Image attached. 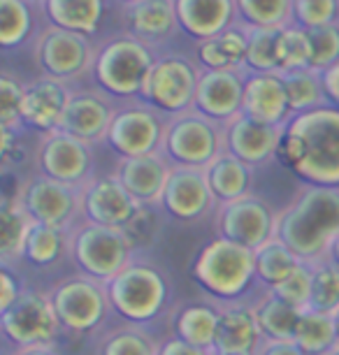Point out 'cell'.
<instances>
[{
	"label": "cell",
	"mask_w": 339,
	"mask_h": 355,
	"mask_svg": "<svg viewBox=\"0 0 339 355\" xmlns=\"http://www.w3.org/2000/svg\"><path fill=\"white\" fill-rule=\"evenodd\" d=\"M279 160L304 184L339 189V107L295 114L284 128Z\"/></svg>",
	"instance_id": "6da1fadb"
},
{
	"label": "cell",
	"mask_w": 339,
	"mask_h": 355,
	"mask_svg": "<svg viewBox=\"0 0 339 355\" xmlns=\"http://www.w3.org/2000/svg\"><path fill=\"white\" fill-rule=\"evenodd\" d=\"M339 234V189L309 186L277 211V237L302 263L314 265L328 258Z\"/></svg>",
	"instance_id": "7a4b0ae2"
},
{
	"label": "cell",
	"mask_w": 339,
	"mask_h": 355,
	"mask_svg": "<svg viewBox=\"0 0 339 355\" xmlns=\"http://www.w3.org/2000/svg\"><path fill=\"white\" fill-rule=\"evenodd\" d=\"M191 274L195 284L216 300V304L242 302L247 300L249 288L258 284L256 251L230 239L214 237L198 251Z\"/></svg>",
	"instance_id": "3957f363"
},
{
	"label": "cell",
	"mask_w": 339,
	"mask_h": 355,
	"mask_svg": "<svg viewBox=\"0 0 339 355\" xmlns=\"http://www.w3.org/2000/svg\"><path fill=\"white\" fill-rule=\"evenodd\" d=\"M107 295L119 318L144 327L168 311L172 286L161 267L135 258L107 281Z\"/></svg>",
	"instance_id": "277c9868"
},
{
	"label": "cell",
	"mask_w": 339,
	"mask_h": 355,
	"mask_svg": "<svg viewBox=\"0 0 339 355\" xmlns=\"http://www.w3.org/2000/svg\"><path fill=\"white\" fill-rule=\"evenodd\" d=\"M154 63L156 58L151 44L142 42L130 33H123L98 46L91 75L98 89L107 93L110 98L139 100L144 79L154 68Z\"/></svg>",
	"instance_id": "5b68a950"
},
{
	"label": "cell",
	"mask_w": 339,
	"mask_h": 355,
	"mask_svg": "<svg viewBox=\"0 0 339 355\" xmlns=\"http://www.w3.org/2000/svg\"><path fill=\"white\" fill-rule=\"evenodd\" d=\"M70 260L77 272L107 284L135 260V237L123 227L79 220L70 230Z\"/></svg>",
	"instance_id": "8992f818"
},
{
	"label": "cell",
	"mask_w": 339,
	"mask_h": 355,
	"mask_svg": "<svg viewBox=\"0 0 339 355\" xmlns=\"http://www.w3.org/2000/svg\"><path fill=\"white\" fill-rule=\"evenodd\" d=\"M56 316L61 320L63 332L68 334H93L107 323L112 302L107 295V284L91 279L77 272L61 279L49 291Z\"/></svg>",
	"instance_id": "52a82bcc"
},
{
	"label": "cell",
	"mask_w": 339,
	"mask_h": 355,
	"mask_svg": "<svg viewBox=\"0 0 339 355\" xmlns=\"http://www.w3.org/2000/svg\"><path fill=\"white\" fill-rule=\"evenodd\" d=\"M225 151L223 123L205 116L198 110L168 119L163 153L172 165L207 167L218 153Z\"/></svg>",
	"instance_id": "ba28073f"
},
{
	"label": "cell",
	"mask_w": 339,
	"mask_h": 355,
	"mask_svg": "<svg viewBox=\"0 0 339 355\" xmlns=\"http://www.w3.org/2000/svg\"><path fill=\"white\" fill-rule=\"evenodd\" d=\"M0 332L15 348L26 346H56L63 325L56 316L49 293L26 288L21 297L0 313Z\"/></svg>",
	"instance_id": "9c48e42d"
},
{
	"label": "cell",
	"mask_w": 339,
	"mask_h": 355,
	"mask_svg": "<svg viewBox=\"0 0 339 355\" xmlns=\"http://www.w3.org/2000/svg\"><path fill=\"white\" fill-rule=\"evenodd\" d=\"M202 68L184 56L156 58L154 68L144 79L139 100L151 105L165 116H177L195 107V93Z\"/></svg>",
	"instance_id": "30bf717a"
},
{
	"label": "cell",
	"mask_w": 339,
	"mask_h": 355,
	"mask_svg": "<svg viewBox=\"0 0 339 355\" xmlns=\"http://www.w3.org/2000/svg\"><path fill=\"white\" fill-rule=\"evenodd\" d=\"M165 130H168V116L142 100H135L130 105L116 107L105 144L119 158L163 153Z\"/></svg>",
	"instance_id": "8fae6325"
},
{
	"label": "cell",
	"mask_w": 339,
	"mask_h": 355,
	"mask_svg": "<svg viewBox=\"0 0 339 355\" xmlns=\"http://www.w3.org/2000/svg\"><path fill=\"white\" fill-rule=\"evenodd\" d=\"M33 56L37 68L42 70V77L58 79L63 84L86 77L93 72V63H96V49L91 46L89 35L51 24L37 33Z\"/></svg>",
	"instance_id": "7c38bea8"
},
{
	"label": "cell",
	"mask_w": 339,
	"mask_h": 355,
	"mask_svg": "<svg viewBox=\"0 0 339 355\" xmlns=\"http://www.w3.org/2000/svg\"><path fill=\"white\" fill-rule=\"evenodd\" d=\"M216 237L230 239L258 251L277 237V211L258 196H247L221 202L211 216Z\"/></svg>",
	"instance_id": "4fadbf2b"
},
{
	"label": "cell",
	"mask_w": 339,
	"mask_h": 355,
	"mask_svg": "<svg viewBox=\"0 0 339 355\" xmlns=\"http://www.w3.org/2000/svg\"><path fill=\"white\" fill-rule=\"evenodd\" d=\"M24 209L31 214L35 223L72 230L82 216H79V186H70L44 174H31L17 189L15 196Z\"/></svg>",
	"instance_id": "5bb4252c"
},
{
	"label": "cell",
	"mask_w": 339,
	"mask_h": 355,
	"mask_svg": "<svg viewBox=\"0 0 339 355\" xmlns=\"http://www.w3.org/2000/svg\"><path fill=\"white\" fill-rule=\"evenodd\" d=\"M144 207L125 191L114 174H96L91 182L79 186V216L86 223L128 227L135 223Z\"/></svg>",
	"instance_id": "9a60e30c"
},
{
	"label": "cell",
	"mask_w": 339,
	"mask_h": 355,
	"mask_svg": "<svg viewBox=\"0 0 339 355\" xmlns=\"http://www.w3.org/2000/svg\"><path fill=\"white\" fill-rule=\"evenodd\" d=\"M35 167L40 174L70 186H84L93 174V144L65 130L40 135L35 146Z\"/></svg>",
	"instance_id": "2e32d148"
},
{
	"label": "cell",
	"mask_w": 339,
	"mask_h": 355,
	"mask_svg": "<svg viewBox=\"0 0 339 355\" xmlns=\"http://www.w3.org/2000/svg\"><path fill=\"white\" fill-rule=\"evenodd\" d=\"M216 198L209 189L205 167L172 165L161 209L179 223H198V220L214 216Z\"/></svg>",
	"instance_id": "e0dca14e"
},
{
	"label": "cell",
	"mask_w": 339,
	"mask_h": 355,
	"mask_svg": "<svg viewBox=\"0 0 339 355\" xmlns=\"http://www.w3.org/2000/svg\"><path fill=\"white\" fill-rule=\"evenodd\" d=\"M244 86H247V72L242 68L202 70L193 110L225 125L242 114Z\"/></svg>",
	"instance_id": "ac0fdd59"
},
{
	"label": "cell",
	"mask_w": 339,
	"mask_h": 355,
	"mask_svg": "<svg viewBox=\"0 0 339 355\" xmlns=\"http://www.w3.org/2000/svg\"><path fill=\"white\" fill-rule=\"evenodd\" d=\"M284 128L286 125H268L261 121L239 114L223 125L225 132V151L237 156L249 167H265L272 160L279 158L284 142Z\"/></svg>",
	"instance_id": "d6986e66"
},
{
	"label": "cell",
	"mask_w": 339,
	"mask_h": 355,
	"mask_svg": "<svg viewBox=\"0 0 339 355\" xmlns=\"http://www.w3.org/2000/svg\"><path fill=\"white\" fill-rule=\"evenodd\" d=\"M116 105L112 103L107 93L98 91H72V96L65 107L61 128L70 135L89 144L107 142V132L114 119Z\"/></svg>",
	"instance_id": "ffe728a7"
},
{
	"label": "cell",
	"mask_w": 339,
	"mask_h": 355,
	"mask_svg": "<svg viewBox=\"0 0 339 355\" xmlns=\"http://www.w3.org/2000/svg\"><path fill=\"white\" fill-rule=\"evenodd\" d=\"M218 330L211 355H258L263 346V332L258 327L251 300L218 304Z\"/></svg>",
	"instance_id": "44dd1931"
},
{
	"label": "cell",
	"mask_w": 339,
	"mask_h": 355,
	"mask_svg": "<svg viewBox=\"0 0 339 355\" xmlns=\"http://www.w3.org/2000/svg\"><path fill=\"white\" fill-rule=\"evenodd\" d=\"M170 170L172 163L165 153H149V156L137 158H119L112 174L139 205L154 209V207H161Z\"/></svg>",
	"instance_id": "7402d4cb"
},
{
	"label": "cell",
	"mask_w": 339,
	"mask_h": 355,
	"mask_svg": "<svg viewBox=\"0 0 339 355\" xmlns=\"http://www.w3.org/2000/svg\"><path fill=\"white\" fill-rule=\"evenodd\" d=\"M70 96L72 89L68 84L58 82V79L51 77L33 79L31 84H26V93H24V105H21L24 125L37 130L40 135L58 130Z\"/></svg>",
	"instance_id": "603a6c76"
},
{
	"label": "cell",
	"mask_w": 339,
	"mask_h": 355,
	"mask_svg": "<svg viewBox=\"0 0 339 355\" xmlns=\"http://www.w3.org/2000/svg\"><path fill=\"white\" fill-rule=\"evenodd\" d=\"M242 114L254 121L268 125H286L293 119V112L288 107L286 89L281 75L277 72H261V75H249L244 86V105Z\"/></svg>",
	"instance_id": "cb8c5ba5"
},
{
	"label": "cell",
	"mask_w": 339,
	"mask_h": 355,
	"mask_svg": "<svg viewBox=\"0 0 339 355\" xmlns=\"http://www.w3.org/2000/svg\"><path fill=\"white\" fill-rule=\"evenodd\" d=\"M175 8L179 28L198 42L218 37L237 19L235 0H175Z\"/></svg>",
	"instance_id": "d4e9b609"
},
{
	"label": "cell",
	"mask_w": 339,
	"mask_h": 355,
	"mask_svg": "<svg viewBox=\"0 0 339 355\" xmlns=\"http://www.w3.org/2000/svg\"><path fill=\"white\" fill-rule=\"evenodd\" d=\"M125 24L130 35L142 42H163L179 28L175 0H139L135 5H125Z\"/></svg>",
	"instance_id": "484cf974"
},
{
	"label": "cell",
	"mask_w": 339,
	"mask_h": 355,
	"mask_svg": "<svg viewBox=\"0 0 339 355\" xmlns=\"http://www.w3.org/2000/svg\"><path fill=\"white\" fill-rule=\"evenodd\" d=\"M209 189L214 193L216 202H230V200L247 198L254 191V167L242 163L230 151H223L205 167Z\"/></svg>",
	"instance_id": "4316f807"
},
{
	"label": "cell",
	"mask_w": 339,
	"mask_h": 355,
	"mask_svg": "<svg viewBox=\"0 0 339 355\" xmlns=\"http://www.w3.org/2000/svg\"><path fill=\"white\" fill-rule=\"evenodd\" d=\"M256 311L258 327H261L263 337L272 341H290L295 334V325L300 320V309L293 304L284 302L275 291L268 288H258L256 297L251 300Z\"/></svg>",
	"instance_id": "83f0119b"
},
{
	"label": "cell",
	"mask_w": 339,
	"mask_h": 355,
	"mask_svg": "<svg viewBox=\"0 0 339 355\" xmlns=\"http://www.w3.org/2000/svg\"><path fill=\"white\" fill-rule=\"evenodd\" d=\"M51 26L91 35L105 17V0H40Z\"/></svg>",
	"instance_id": "f1b7e54d"
},
{
	"label": "cell",
	"mask_w": 339,
	"mask_h": 355,
	"mask_svg": "<svg viewBox=\"0 0 339 355\" xmlns=\"http://www.w3.org/2000/svg\"><path fill=\"white\" fill-rule=\"evenodd\" d=\"M35 220L17 198L0 202V260L3 267H15L24 260L26 239Z\"/></svg>",
	"instance_id": "f546056e"
},
{
	"label": "cell",
	"mask_w": 339,
	"mask_h": 355,
	"mask_svg": "<svg viewBox=\"0 0 339 355\" xmlns=\"http://www.w3.org/2000/svg\"><path fill=\"white\" fill-rule=\"evenodd\" d=\"M218 304H207V302H195L186 304L177 311L175 316V334L179 339L189 341V344L202 348L211 355L214 348L216 330H218Z\"/></svg>",
	"instance_id": "4dcf8cb0"
},
{
	"label": "cell",
	"mask_w": 339,
	"mask_h": 355,
	"mask_svg": "<svg viewBox=\"0 0 339 355\" xmlns=\"http://www.w3.org/2000/svg\"><path fill=\"white\" fill-rule=\"evenodd\" d=\"M293 341L304 355H328L339 344V327L332 313L304 309L295 325Z\"/></svg>",
	"instance_id": "1f68e13d"
},
{
	"label": "cell",
	"mask_w": 339,
	"mask_h": 355,
	"mask_svg": "<svg viewBox=\"0 0 339 355\" xmlns=\"http://www.w3.org/2000/svg\"><path fill=\"white\" fill-rule=\"evenodd\" d=\"M63 256L70 258V232L61 227L35 223L26 239L24 260L35 267H49Z\"/></svg>",
	"instance_id": "d6a6232c"
},
{
	"label": "cell",
	"mask_w": 339,
	"mask_h": 355,
	"mask_svg": "<svg viewBox=\"0 0 339 355\" xmlns=\"http://www.w3.org/2000/svg\"><path fill=\"white\" fill-rule=\"evenodd\" d=\"M279 75H281L286 98H288V107L293 112V116L316 110V107L330 105L323 89V75L318 70L307 68L295 72H279Z\"/></svg>",
	"instance_id": "836d02e7"
},
{
	"label": "cell",
	"mask_w": 339,
	"mask_h": 355,
	"mask_svg": "<svg viewBox=\"0 0 339 355\" xmlns=\"http://www.w3.org/2000/svg\"><path fill=\"white\" fill-rule=\"evenodd\" d=\"M302 260L286 246L281 239L275 237L256 251V274L261 288H277L300 267Z\"/></svg>",
	"instance_id": "e575fe53"
},
{
	"label": "cell",
	"mask_w": 339,
	"mask_h": 355,
	"mask_svg": "<svg viewBox=\"0 0 339 355\" xmlns=\"http://www.w3.org/2000/svg\"><path fill=\"white\" fill-rule=\"evenodd\" d=\"M158 341L142 325H116L98 339L96 355H156Z\"/></svg>",
	"instance_id": "d590c367"
},
{
	"label": "cell",
	"mask_w": 339,
	"mask_h": 355,
	"mask_svg": "<svg viewBox=\"0 0 339 355\" xmlns=\"http://www.w3.org/2000/svg\"><path fill=\"white\" fill-rule=\"evenodd\" d=\"M237 17L242 26H256V28H286L295 24L293 5L295 0H235Z\"/></svg>",
	"instance_id": "8d00e7d4"
},
{
	"label": "cell",
	"mask_w": 339,
	"mask_h": 355,
	"mask_svg": "<svg viewBox=\"0 0 339 355\" xmlns=\"http://www.w3.org/2000/svg\"><path fill=\"white\" fill-rule=\"evenodd\" d=\"M242 28L247 31V40H249L244 72H249V75L277 72L279 75V61H277L279 28H256V26H242Z\"/></svg>",
	"instance_id": "74e56055"
},
{
	"label": "cell",
	"mask_w": 339,
	"mask_h": 355,
	"mask_svg": "<svg viewBox=\"0 0 339 355\" xmlns=\"http://www.w3.org/2000/svg\"><path fill=\"white\" fill-rule=\"evenodd\" d=\"M277 61H279V72H295V70L311 68V44H309L307 28L290 24L279 31Z\"/></svg>",
	"instance_id": "f35d334b"
},
{
	"label": "cell",
	"mask_w": 339,
	"mask_h": 355,
	"mask_svg": "<svg viewBox=\"0 0 339 355\" xmlns=\"http://www.w3.org/2000/svg\"><path fill=\"white\" fill-rule=\"evenodd\" d=\"M33 33V12L28 0H0V44L15 49Z\"/></svg>",
	"instance_id": "ab89813d"
},
{
	"label": "cell",
	"mask_w": 339,
	"mask_h": 355,
	"mask_svg": "<svg viewBox=\"0 0 339 355\" xmlns=\"http://www.w3.org/2000/svg\"><path fill=\"white\" fill-rule=\"evenodd\" d=\"M314 270V286H311L309 309L335 313L339 311V265L335 260L323 258L311 265Z\"/></svg>",
	"instance_id": "60d3db41"
},
{
	"label": "cell",
	"mask_w": 339,
	"mask_h": 355,
	"mask_svg": "<svg viewBox=\"0 0 339 355\" xmlns=\"http://www.w3.org/2000/svg\"><path fill=\"white\" fill-rule=\"evenodd\" d=\"M26 84L19 82L12 75H0V128L21 132L24 119H21V105H24Z\"/></svg>",
	"instance_id": "b9f144b4"
},
{
	"label": "cell",
	"mask_w": 339,
	"mask_h": 355,
	"mask_svg": "<svg viewBox=\"0 0 339 355\" xmlns=\"http://www.w3.org/2000/svg\"><path fill=\"white\" fill-rule=\"evenodd\" d=\"M307 35L311 44V68L325 72L339 63V24L309 28Z\"/></svg>",
	"instance_id": "7bdbcfd3"
},
{
	"label": "cell",
	"mask_w": 339,
	"mask_h": 355,
	"mask_svg": "<svg viewBox=\"0 0 339 355\" xmlns=\"http://www.w3.org/2000/svg\"><path fill=\"white\" fill-rule=\"evenodd\" d=\"M311 286H314V270L309 263H300V267L290 274L288 279L281 281L277 288H272L284 302L293 304L295 309H309L311 304Z\"/></svg>",
	"instance_id": "ee69618b"
},
{
	"label": "cell",
	"mask_w": 339,
	"mask_h": 355,
	"mask_svg": "<svg viewBox=\"0 0 339 355\" xmlns=\"http://www.w3.org/2000/svg\"><path fill=\"white\" fill-rule=\"evenodd\" d=\"M293 19L307 31L339 24V0H295Z\"/></svg>",
	"instance_id": "f6af8a7d"
},
{
	"label": "cell",
	"mask_w": 339,
	"mask_h": 355,
	"mask_svg": "<svg viewBox=\"0 0 339 355\" xmlns=\"http://www.w3.org/2000/svg\"><path fill=\"white\" fill-rule=\"evenodd\" d=\"M218 42L223 46V53L228 58L230 68H242L244 70V61H247V49H249V40H247V31L244 28H228L225 33L218 35Z\"/></svg>",
	"instance_id": "bcb514c9"
},
{
	"label": "cell",
	"mask_w": 339,
	"mask_h": 355,
	"mask_svg": "<svg viewBox=\"0 0 339 355\" xmlns=\"http://www.w3.org/2000/svg\"><path fill=\"white\" fill-rule=\"evenodd\" d=\"M26 291L19 274H15L12 267H3L0 270V313L8 311L12 304L21 297V293Z\"/></svg>",
	"instance_id": "7dc6e473"
},
{
	"label": "cell",
	"mask_w": 339,
	"mask_h": 355,
	"mask_svg": "<svg viewBox=\"0 0 339 355\" xmlns=\"http://www.w3.org/2000/svg\"><path fill=\"white\" fill-rule=\"evenodd\" d=\"M198 61H200L202 70H223V68H230L228 58L223 53V46L218 42V37H211V40H202L198 44Z\"/></svg>",
	"instance_id": "c3c4849f"
},
{
	"label": "cell",
	"mask_w": 339,
	"mask_h": 355,
	"mask_svg": "<svg viewBox=\"0 0 339 355\" xmlns=\"http://www.w3.org/2000/svg\"><path fill=\"white\" fill-rule=\"evenodd\" d=\"M156 355H209L207 351H202V348L189 344V341L179 339L177 334H172V337L158 341V351Z\"/></svg>",
	"instance_id": "681fc988"
},
{
	"label": "cell",
	"mask_w": 339,
	"mask_h": 355,
	"mask_svg": "<svg viewBox=\"0 0 339 355\" xmlns=\"http://www.w3.org/2000/svg\"><path fill=\"white\" fill-rule=\"evenodd\" d=\"M258 355H304V353L300 351V346H297L293 339H290V341L265 339L261 351H258Z\"/></svg>",
	"instance_id": "f907efd6"
},
{
	"label": "cell",
	"mask_w": 339,
	"mask_h": 355,
	"mask_svg": "<svg viewBox=\"0 0 339 355\" xmlns=\"http://www.w3.org/2000/svg\"><path fill=\"white\" fill-rule=\"evenodd\" d=\"M321 75H323V89H325V96H328V103L339 107V63L321 72Z\"/></svg>",
	"instance_id": "816d5d0a"
},
{
	"label": "cell",
	"mask_w": 339,
	"mask_h": 355,
	"mask_svg": "<svg viewBox=\"0 0 339 355\" xmlns=\"http://www.w3.org/2000/svg\"><path fill=\"white\" fill-rule=\"evenodd\" d=\"M8 355H61L56 346H26V348H12Z\"/></svg>",
	"instance_id": "f5cc1de1"
},
{
	"label": "cell",
	"mask_w": 339,
	"mask_h": 355,
	"mask_svg": "<svg viewBox=\"0 0 339 355\" xmlns=\"http://www.w3.org/2000/svg\"><path fill=\"white\" fill-rule=\"evenodd\" d=\"M330 260H335V263L339 265V234H337V239L332 242V249H330Z\"/></svg>",
	"instance_id": "db71d44e"
},
{
	"label": "cell",
	"mask_w": 339,
	"mask_h": 355,
	"mask_svg": "<svg viewBox=\"0 0 339 355\" xmlns=\"http://www.w3.org/2000/svg\"><path fill=\"white\" fill-rule=\"evenodd\" d=\"M119 3H123V5H135V3H139V0H119Z\"/></svg>",
	"instance_id": "11a10c76"
},
{
	"label": "cell",
	"mask_w": 339,
	"mask_h": 355,
	"mask_svg": "<svg viewBox=\"0 0 339 355\" xmlns=\"http://www.w3.org/2000/svg\"><path fill=\"white\" fill-rule=\"evenodd\" d=\"M328 355H339V344H337V346H335V348H332V351H330V353H328Z\"/></svg>",
	"instance_id": "9f6ffc18"
},
{
	"label": "cell",
	"mask_w": 339,
	"mask_h": 355,
	"mask_svg": "<svg viewBox=\"0 0 339 355\" xmlns=\"http://www.w3.org/2000/svg\"><path fill=\"white\" fill-rule=\"evenodd\" d=\"M335 318H337V327H339V311L335 313Z\"/></svg>",
	"instance_id": "6f0895ef"
}]
</instances>
